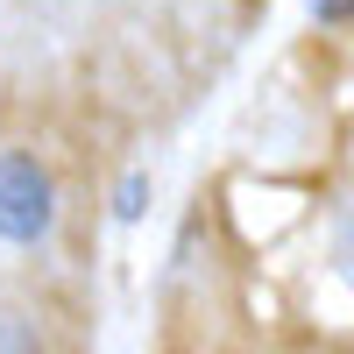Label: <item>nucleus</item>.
Here are the masks:
<instances>
[{
	"label": "nucleus",
	"mask_w": 354,
	"mask_h": 354,
	"mask_svg": "<svg viewBox=\"0 0 354 354\" xmlns=\"http://www.w3.org/2000/svg\"><path fill=\"white\" fill-rule=\"evenodd\" d=\"M57 220V185H50V170L28 156V149H0V241H43Z\"/></svg>",
	"instance_id": "obj_1"
},
{
	"label": "nucleus",
	"mask_w": 354,
	"mask_h": 354,
	"mask_svg": "<svg viewBox=\"0 0 354 354\" xmlns=\"http://www.w3.org/2000/svg\"><path fill=\"white\" fill-rule=\"evenodd\" d=\"M0 354H43L36 326H28L21 312H0Z\"/></svg>",
	"instance_id": "obj_2"
},
{
	"label": "nucleus",
	"mask_w": 354,
	"mask_h": 354,
	"mask_svg": "<svg viewBox=\"0 0 354 354\" xmlns=\"http://www.w3.org/2000/svg\"><path fill=\"white\" fill-rule=\"evenodd\" d=\"M142 198H149V177H128V185H121V205H113V213H121V220H142Z\"/></svg>",
	"instance_id": "obj_3"
},
{
	"label": "nucleus",
	"mask_w": 354,
	"mask_h": 354,
	"mask_svg": "<svg viewBox=\"0 0 354 354\" xmlns=\"http://www.w3.org/2000/svg\"><path fill=\"white\" fill-rule=\"evenodd\" d=\"M312 15H319V21H333V28H340V21H354V0H312Z\"/></svg>",
	"instance_id": "obj_4"
}]
</instances>
